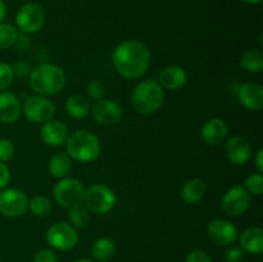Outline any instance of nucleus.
<instances>
[{
    "label": "nucleus",
    "mask_w": 263,
    "mask_h": 262,
    "mask_svg": "<svg viewBox=\"0 0 263 262\" xmlns=\"http://www.w3.org/2000/svg\"><path fill=\"white\" fill-rule=\"evenodd\" d=\"M244 257V252L240 247H229L223 253L225 262H241Z\"/></svg>",
    "instance_id": "obj_33"
},
{
    "label": "nucleus",
    "mask_w": 263,
    "mask_h": 262,
    "mask_svg": "<svg viewBox=\"0 0 263 262\" xmlns=\"http://www.w3.org/2000/svg\"><path fill=\"white\" fill-rule=\"evenodd\" d=\"M187 74L182 67L168 66L159 73V84L168 90H179L186 84Z\"/></svg>",
    "instance_id": "obj_19"
},
{
    "label": "nucleus",
    "mask_w": 263,
    "mask_h": 262,
    "mask_svg": "<svg viewBox=\"0 0 263 262\" xmlns=\"http://www.w3.org/2000/svg\"><path fill=\"white\" fill-rule=\"evenodd\" d=\"M117 198L115 192L109 186L103 184H97L85 189L82 203L87 207L90 212L94 213H107L115 207Z\"/></svg>",
    "instance_id": "obj_5"
},
{
    "label": "nucleus",
    "mask_w": 263,
    "mask_h": 262,
    "mask_svg": "<svg viewBox=\"0 0 263 262\" xmlns=\"http://www.w3.org/2000/svg\"><path fill=\"white\" fill-rule=\"evenodd\" d=\"M14 144L9 140V139H0V162L10 161L14 156Z\"/></svg>",
    "instance_id": "obj_31"
},
{
    "label": "nucleus",
    "mask_w": 263,
    "mask_h": 262,
    "mask_svg": "<svg viewBox=\"0 0 263 262\" xmlns=\"http://www.w3.org/2000/svg\"><path fill=\"white\" fill-rule=\"evenodd\" d=\"M205 182L202 179H192L184 184L181 189V198L189 204H195L205 195Z\"/></svg>",
    "instance_id": "obj_21"
},
{
    "label": "nucleus",
    "mask_w": 263,
    "mask_h": 262,
    "mask_svg": "<svg viewBox=\"0 0 263 262\" xmlns=\"http://www.w3.org/2000/svg\"><path fill=\"white\" fill-rule=\"evenodd\" d=\"M85 188L79 180L72 177H63L59 180L53 189L55 202L63 208H71L72 205L82 202Z\"/></svg>",
    "instance_id": "obj_7"
},
{
    "label": "nucleus",
    "mask_w": 263,
    "mask_h": 262,
    "mask_svg": "<svg viewBox=\"0 0 263 262\" xmlns=\"http://www.w3.org/2000/svg\"><path fill=\"white\" fill-rule=\"evenodd\" d=\"M66 73L61 67L51 63H41L30 73V86L41 97H53L63 90Z\"/></svg>",
    "instance_id": "obj_2"
},
{
    "label": "nucleus",
    "mask_w": 263,
    "mask_h": 262,
    "mask_svg": "<svg viewBox=\"0 0 263 262\" xmlns=\"http://www.w3.org/2000/svg\"><path fill=\"white\" fill-rule=\"evenodd\" d=\"M76 262H95V261H92V259H89V258H81V259H77Z\"/></svg>",
    "instance_id": "obj_40"
},
{
    "label": "nucleus",
    "mask_w": 263,
    "mask_h": 262,
    "mask_svg": "<svg viewBox=\"0 0 263 262\" xmlns=\"http://www.w3.org/2000/svg\"><path fill=\"white\" fill-rule=\"evenodd\" d=\"M5 15H7V7H5L4 2H3V0H0V23L3 22V20L5 18Z\"/></svg>",
    "instance_id": "obj_38"
},
{
    "label": "nucleus",
    "mask_w": 263,
    "mask_h": 262,
    "mask_svg": "<svg viewBox=\"0 0 263 262\" xmlns=\"http://www.w3.org/2000/svg\"><path fill=\"white\" fill-rule=\"evenodd\" d=\"M113 66L125 79H139L148 71L152 54L145 44L138 40H126L113 51Z\"/></svg>",
    "instance_id": "obj_1"
},
{
    "label": "nucleus",
    "mask_w": 263,
    "mask_h": 262,
    "mask_svg": "<svg viewBox=\"0 0 263 262\" xmlns=\"http://www.w3.org/2000/svg\"><path fill=\"white\" fill-rule=\"evenodd\" d=\"M239 102L249 110H259L263 107V87L257 82H247L238 91Z\"/></svg>",
    "instance_id": "obj_17"
},
{
    "label": "nucleus",
    "mask_w": 263,
    "mask_h": 262,
    "mask_svg": "<svg viewBox=\"0 0 263 262\" xmlns=\"http://www.w3.org/2000/svg\"><path fill=\"white\" fill-rule=\"evenodd\" d=\"M116 252V244L110 238H99L92 244L91 254L95 261L105 262L113 257Z\"/></svg>",
    "instance_id": "obj_25"
},
{
    "label": "nucleus",
    "mask_w": 263,
    "mask_h": 262,
    "mask_svg": "<svg viewBox=\"0 0 263 262\" xmlns=\"http://www.w3.org/2000/svg\"><path fill=\"white\" fill-rule=\"evenodd\" d=\"M164 102V91L161 84L153 80L141 81L131 92V103L138 112L151 115L157 112Z\"/></svg>",
    "instance_id": "obj_4"
},
{
    "label": "nucleus",
    "mask_w": 263,
    "mask_h": 262,
    "mask_svg": "<svg viewBox=\"0 0 263 262\" xmlns=\"http://www.w3.org/2000/svg\"><path fill=\"white\" fill-rule=\"evenodd\" d=\"M246 188L249 194H263V176L261 174H252L246 179Z\"/></svg>",
    "instance_id": "obj_30"
},
{
    "label": "nucleus",
    "mask_w": 263,
    "mask_h": 262,
    "mask_svg": "<svg viewBox=\"0 0 263 262\" xmlns=\"http://www.w3.org/2000/svg\"><path fill=\"white\" fill-rule=\"evenodd\" d=\"M256 166L259 172L263 171V149H259L256 156Z\"/></svg>",
    "instance_id": "obj_37"
},
{
    "label": "nucleus",
    "mask_w": 263,
    "mask_h": 262,
    "mask_svg": "<svg viewBox=\"0 0 263 262\" xmlns=\"http://www.w3.org/2000/svg\"><path fill=\"white\" fill-rule=\"evenodd\" d=\"M67 154L72 159L81 163H90L100 154V141L87 130L74 131L66 140Z\"/></svg>",
    "instance_id": "obj_3"
},
{
    "label": "nucleus",
    "mask_w": 263,
    "mask_h": 262,
    "mask_svg": "<svg viewBox=\"0 0 263 262\" xmlns=\"http://www.w3.org/2000/svg\"><path fill=\"white\" fill-rule=\"evenodd\" d=\"M87 94L90 95V98L92 99H103L105 94V86L103 85L102 81L99 80H91V81L87 84Z\"/></svg>",
    "instance_id": "obj_32"
},
{
    "label": "nucleus",
    "mask_w": 263,
    "mask_h": 262,
    "mask_svg": "<svg viewBox=\"0 0 263 262\" xmlns=\"http://www.w3.org/2000/svg\"><path fill=\"white\" fill-rule=\"evenodd\" d=\"M239 64L249 73H259L263 69V51L258 48L249 49L240 57Z\"/></svg>",
    "instance_id": "obj_24"
},
{
    "label": "nucleus",
    "mask_w": 263,
    "mask_h": 262,
    "mask_svg": "<svg viewBox=\"0 0 263 262\" xmlns=\"http://www.w3.org/2000/svg\"><path fill=\"white\" fill-rule=\"evenodd\" d=\"M200 135L208 145H218L228 136V125L221 118H211L203 125Z\"/></svg>",
    "instance_id": "obj_18"
},
{
    "label": "nucleus",
    "mask_w": 263,
    "mask_h": 262,
    "mask_svg": "<svg viewBox=\"0 0 263 262\" xmlns=\"http://www.w3.org/2000/svg\"><path fill=\"white\" fill-rule=\"evenodd\" d=\"M92 118L98 125L112 126L116 125L122 118V107L115 100L99 99L95 102L91 109Z\"/></svg>",
    "instance_id": "obj_12"
},
{
    "label": "nucleus",
    "mask_w": 263,
    "mask_h": 262,
    "mask_svg": "<svg viewBox=\"0 0 263 262\" xmlns=\"http://www.w3.org/2000/svg\"><path fill=\"white\" fill-rule=\"evenodd\" d=\"M225 153L234 164H246L252 157L251 144L241 136H234L226 143Z\"/></svg>",
    "instance_id": "obj_14"
},
{
    "label": "nucleus",
    "mask_w": 263,
    "mask_h": 262,
    "mask_svg": "<svg viewBox=\"0 0 263 262\" xmlns=\"http://www.w3.org/2000/svg\"><path fill=\"white\" fill-rule=\"evenodd\" d=\"M17 27L25 33L37 32L45 22V12L36 3H26L17 13Z\"/></svg>",
    "instance_id": "obj_9"
},
{
    "label": "nucleus",
    "mask_w": 263,
    "mask_h": 262,
    "mask_svg": "<svg viewBox=\"0 0 263 262\" xmlns=\"http://www.w3.org/2000/svg\"><path fill=\"white\" fill-rule=\"evenodd\" d=\"M14 76L13 67L4 62H0V91H4L12 85Z\"/></svg>",
    "instance_id": "obj_29"
},
{
    "label": "nucleus",
    "mask_w": 263,
    "mask_h": 262,
    "mask_svg": "<svg viewBox=\"0 0 263 262\" xmlns=\"http://www.w3.org/2000/svg\"><path fill=\"white\" fill-rule=\"evenodd\" d=\"M185 262H212V259H211V257L204 251H202V249H195V251H192L187 254Z\"/></svg>",
    "instance_id": "obj_35"
},
{
    "label": "nucleus",
    "mask_w": 263,
    "mask_h": 262,
    "mask_svg": "<svg viewBox=\"0 0 263 262\" xmlns=\"http://www.w3.org/2000/svg\"><path fill=\"white\" fill-rule=\"evenodd\" d=\"M90 211L82 202L72 205L69 208V220H71L73 228H85L89 223Z\"/></svg>",
    "instance_id": "obj_26"
},
{
    "label": "nucleus",
    "mask_w": 263,
    "mask_h": 262,
    "mask_svg": "<svg viewBox=\"0 0 263 262\" xmlns=\"http://www.w3.org/2000/svg\"><path fill=\"white\" fill-rule=\"evenodd\" d=\"M240 246L248 253L261 254L263 252V230L257 226L246 229L240 236Z\"/></svg>",
    "instance_id": "obj_20"
},
{
    "label": "nucleus",
    "mask_w": 263,
    "mask_h": 262,
    "mask_svg": "<svg viewBox=\"0 0 263 262\" xmlns=\"http://www.w3.org/2000/svg\"><path fill=\"white\" fill-rule=\"evenodd\" d=\"M18 32L14 26L9 23H0V50L9 49L15 44Z\"/></svg>",
    "instance_id": "obj_28"
},
{
    "label": "nucleus",
    "mask_w": 263,
    "mask_h": 262,
    "mask_svg": "<svg viewBox=\"0 0 263 262\" xmlns=\"http://www.w3.org/2000/svg\"><path fill=\"white\" fill-rule=\"evenodd\" d=\"M49 172L57 179L68 176L72 170V158L67 153H55L50 158L48 164Z\"/></svg>",
    "instance_id": "obj_23"
},
{
    "label": "nucleus",
    "mask_w": 263,
    "mask_h": 262,
    "mask_svg": "<svg viewBox=\"0 0 263 262\" xmlns=\"http://www.w3.org/2000/svg\"><path fill=\"white\" fill-rule=\"evenodd\" d=\"M243 2L249 3V4H258V3L261 2V0H243Z\"/></svg>",
    "instance_id": "obj_39"
},
{
    "label": "nucleus",
    "mask_w": 263,
    "mask_h": 262,
    "mask_svg": "<svg viewBox=\"0 0 263 262\" xmlns=\"http://www.w3.org/2000/svg\"><path fill=\"white\" fill-rule=\"evenodd\" d=\"M22 113V104L15 94L9 91H0V122H15Z\"/></svg>",
    "instance_id": "obj_15"
},
{
    "label": "nucleus",
    "mask_w": 263,
    "mask_h": 262,
    "mask_svg": "<svg viewBox=\"0 0 263 262\" xmlns=\"http://www.w3.org/2000/svg\"><path fill=\"white\" fill-rule=\"evenodd\" d=\"M46 240L49 246L58 251H69L79 240L76 228L67 222H57L46 231Z\"/></svg>",
    "instance_id": "obj_8"
},
{
    "label": "nucleus",
    "mask_w": 263,
    "mask_h": 262,
    "mask_svg": "<svg viewBox=\"0 0 263 262\" xmlns=\"http://www.w3.org/2000/svg\"><path fill=\"white\" fill-rule=\"evenodd\" d=\"M40 136L45 144L50 146H59L66 143L68 138V128L61 121L50 120L43 123L40 128Z\"/></svg>",
    "instance_id": "obj_16"
},
{
    "label": "nucleus",
    "mask_w": 263,
    "mask_h": 262,
    "mask_svg": "<svg viewBox=\"0 0 263 262\" xmlns=\"http://www.w3.org/2000/svg\"><path fill=\"white\" fill-rule=\"evenodd\" d=\"M10 180V171L7 167V164L0 162V190L5 189Z\"/></svg>",
    "instance_id": "obj_36"
},
{
    "label": "nucleus",
    "mask_w": 263,
    "mask_h": 262,
    "mask_svg": "<svg viewBox=\"0 0 263 262\" xmlns=\"http://www.w3.org/2000/svg\"><path fill=\"white\" fill-rule=\"evenodd\" d=\"M33 262H58V257H57L55 252L51 249L43 248L35 254Z\"/></svg>",
    "instance_id": "obj_34"
},
{
    "label": "nucleus",
    "mask_w": 263,
    "mask_h": 262,
    "mask_svg": "<svg viewBox=\"0 0 263 262\" xmlns=\"http://www.w3.org/2000/svg\"><path fill=\"white\" fill-rule=\"evenodd\" d=\"M251 200L252 197L248 190L243 185H235L225 193L221 205L226 215L236 217V216L243 215L248 210Z\"/></svg>",
    "instance_id": "obj_11"
},
{
    "label": "nucleus",
    "mask_w": 263,
    "mask_h": 262,
    "mask_svg": "<svg viewBox=\"0 0 263 262\" xmlns=\"http://www.w3.org/2000/svg\"><path fill=\"white\" fill-rule=\"evenodd\" d=\"M28 208V198L20 189L0 190V213L5 217H20Z\"/></svg>",
    "instance_id": "obj_10"
},
{
    "label": "nucleus",
    "mask_w": 263,
    "mask_h": 262,
    "mask_svg": "<svg viewBox=\"0 0 263 262\" xmlns=\"http://www.w3.org/2000/svg\"><path fill=\"white\" fill-rule=\"evenodd\" d=\"M208 238L217 246H231L238 239V229L230 221L217 218L208 223Z\"/></svg>",
    "instance_id": "obj_13"
},
{
    "label": "nucleus",
    "mask_w": 263,
    "mask_h": 262,
    "mask_svg": "<svg viewBox=\"0 0 263 262\" xmlns=\"http://www.w3.org/2000/svg\"><path fill=\"white\" fill-rule=\"evenodd\" d=\"M64 107H66V112L72 118H77V120L86 117L91 109L89 99L82 94H74L69 97Z\"/></svg>",
    "instance_id": "obj_22"
},
{
    "label": "nucleus",
    "mask_w": 263,
    "mask_h": 262,
    "mask_svg": "<svg viewBox=\"0 0 263 262\" xmlns=\"http://www.w3.org/2000/svg\"><path fill=\"white\" fill-rule=\"evenodd\" d=\"M28 208L35 216L45 217L53 210V203L49 198L44 197V195H36L32 199L28 200Z\"/></svg>",
    "instance_id": "obj_27"
},
{
    "label": "nucleus",
    "mask_w": 263,
    "mask_h": 262,
    "mask_svg": "<svg viewBox=\"0 0 263 262\" xmlns=\"http://www.w3.org/2000/svg\"><path fill=\"white\" fill-rule=\"evenodd\" d=\"M22 113L28 121L33 123H45L53 120L55 115V107L53 102L46 97L33 95L26 98L22 104Z\"/></svg>",
    "instance_id": "obj_6"
}]
</instances>
